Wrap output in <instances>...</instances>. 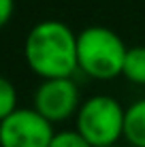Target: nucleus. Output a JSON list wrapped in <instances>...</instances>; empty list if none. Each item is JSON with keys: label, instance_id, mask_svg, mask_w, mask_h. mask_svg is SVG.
<instances>
[{"label": "nucleus", "instance_id": "nucleus-1", "mask_svg": "<svg viewBox=\"0 0 145 147\" xmlns=\"http://www.w3.org/2000/svg\"><path fill=\"white\" fill-rule=\"evenodd\" d=\"M24 60L41 81L73 77L79 70L77 32L60 19L34 24L24 40Z\"/></svg>", "mask_w": 145, "mask_h": 147}, {"label": "nucleus", "instance_id": "nucleus-2", "mask_svg": "<svg viewBox=\"0 0 145 147\" xmlns=\"http://www.w3.org/2000/svg\"><path fill=\"white\" fill-rule=\"evenodd\" d=\"M126 51V43L111 28L88 26L77 32L79 70L94 81H111L122 77Z\"/></svg>", "mask_w": 145, "mask_h": 147}, {"label": "nucleus", "instance_id": "nucleus-3", "mask_svg": "<svg viewBox=\"0 0 145 147\" xmlns=\"http://www.w3.org/2000/svg\"><path fill=\"white\" fill-rule=\"evenodd\" d=\"M126 107L111 94H94L81 100L75 115V130L92 147L117 145L124 139Z\"/></svg>", "mask_w": 145, "mask_h": 147}, {"label": "nucleus", "instance_id": "nucleus-4", "mask_svg": "<svg viewBox=\"0 0 145 147\" xmlns=\"http://www.w3.org/2000/svg\"><path fill=\"white\" fill-rule=\"evenodd\" d=\"M81 90L73 77L45 79L38 83L36 92H34L32 109H36L45 119L56 126L75 119L79 107H81Z\"/></svg>", "mask_w": 145, "mask_h": 147}, {"label": "nucleus", "instance_id": "nucleus-5", "mask_svg": "<svg viewBox=\"0 0 145 147\" xmlns=\"http://www.w3.org/2000/svg\"><path fill=\"white\" fill-rule=\"evenodd\" d=\"M53 124L36 109H15L0 121V147H49Z\"/></svg>", "mask_w": 145, "mask_h": 147}, {"label": "nucleus", "instance_id": "nucleus-6", "mask_svg": "<svg viewBox=\"0 0 145 147\" xmlns=\"http://www.w3.org/2000/svg\"><path fill=\"white\" fill-rule=\"evenodd\" d=\"M124 141L130 147H145V98H139L126 107Z\"/></svg>", "mask_w": 145, "mask_h": 147}, {"label": "nucleus", "instance_id": "nucleus-7", "mask_svg": "<svg viewBox=\"0 0 145 147\" xmlns=\"http://www.w3.org/2000/svg\"><path fill=\"white\" fill-rule=\"evenodd\" d=\"M122 77L134 85H145V45L128 47L124 58Z\"/></svg>", "mask_w": 145, "mask_h": 147}, {"label": "nucleus", "instance_id": "nucleus-8", "mask_svg": "<svg viewBox=\"0 0 145 147\" xmlns=\"http://www.w3.org/2000/svg\"><path fill=\"white\" fill-rule=\"evenodd\" d=\"M17 107V90L11 83V79L0 75V121L13 113Z\"/></svg>", "mask_w": 145, "mask_h": 147}, {"label": "nucleus", "instance_id": "nucleus-9", "mask_svg": "<svg viewBox=\"0 0 145 147\" xmlns=\"http://www.w3.org/2000/svg\"><path fill=\"white\" fill-rule=\"evenodd\" d=\"M49 147H92V145L75 128H64V130H56Z\"/></svg>", "mask_w": 145, "mask_h": 147}, {"label": "nucleus", "instance_id": "nucleus-10", "mask_svg": "<svg viewBox=\"0 0 145 147\" xmlns=\"http://www.w3.org/2000/svg\"><path fill=\"white\" fill-rule=\"evenodd\" d=\"M13 11H15V0H0V30L11 22Z\"/></svg>", "mask_w": 145, "mask_h": 147}, {"label": "nucleus", "instance_id": "nucleus-11", "mask_svg": "<svg viewBox=\"0 0 145 147\" xmlns=\"http://www.w3.org/2000/svg\"><path fill=\"white\" fill-rule=\"evenodd\" d=\"M109 147H122V145H109Z\"/></svg>", "mask_w": 145, "mask_h": 147}]
</instances>
